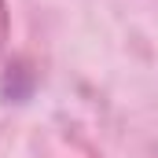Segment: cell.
<instances>
[{"instance_id":"obj_1","label":"cell","mask_w":158,"mask_h":158,"mask_svg":"<svg viewBox=\"0 0 158 158\" xmlns=\"http://www.w3.org/2000/svg\"><path fill=\"white\" fill-rule=\"evenodd\" d=\"M4 40H7V7L0 0V48H4Z\"/></svg>"}]
</instances>
